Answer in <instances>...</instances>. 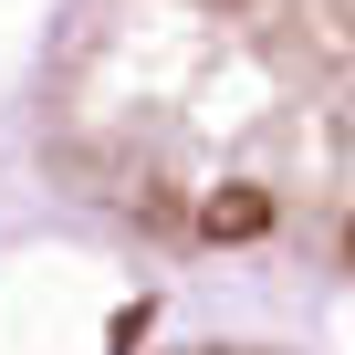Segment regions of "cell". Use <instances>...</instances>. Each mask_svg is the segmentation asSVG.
<instances>
[{"label":"cell","instance_id":"obj_1","mask_svg":"<svg viewBox=\"0 0 355 355\" xmlns=\"http://www.w3.org/2000/svg\"><path fill=\"white\" fill-rule=\"evenodd\" d=\"M32 146L157 251L355 272V0H63Z\"/></svg>","mask_w":355,"mask_h":355},{"label":"cell","instance_id":"obj_2","mask_svg":"<svg viewBox=\"0 0 355 355\" xmlns=\"http://www.w3.org/2000/svg\"><path fill=\"white\" fill-rule=\"evenodd\" d=\"M189 355H251V345H189Z\"/></svg>","mask_w":355,"mask_h":355}]
</instances>
